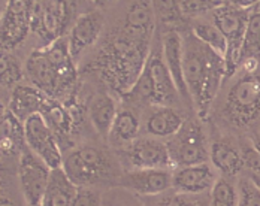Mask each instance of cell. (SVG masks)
I'll use <instances>...</instances> for the list:
<instances>
[{"label":"cell","mask_w":260,"mask_h":206,"mask_svg":"<svg viewBox=\"0 0 260 206\" xmlns=\"http://www.w3.org/2000/svg\"><path fill=\"white\" fill-rule=\"evenodd\" d=\"M254 148H256V151L260 154V136L254 138Z\"/></svg>","instance_id":"8d00e7d4"},{"label":"cell","mask_w":260,"mask_h":206,"mask_svg":"<svg viewBox=\"0 0 260 206\" xmlns=\"http://www.w3.org/2000/svg\"><path fill=\"white\" fill-rule=\"evenodd\" d=\"M26 72L33 87H36L51 99L58 96V74L45 55L44 50L31 52L26 63Z\"/></svg>","instance_id":"9a60e30c"},{"label":"cell","mask_w":260,"mask_h":206,"mask_svg":"<svg viewBox=\"0 0 260 206\" xmlns=\"http://www.w3.org/2000/svg\"><path fill=\"white\" fill-rule=\"evenodd\" d=\"M148 48L121 33L101 55V74L112 88L126 94L136 84L147 64L150 55Z\"/></svg>","instance_id":"7a4b0ae2"},{"label":"cell","mask_w":260,"mask_h":206,"mask_svg":"<svg viewBox=\"0 0 260 206\" xmlns=\"http://www.w3.org/2000/svg\"><path fill=\"white\" fill-rule=\"evenodd\" d=\"M209 158L212 164L226 175H236L245 164L244 155L224 142H215L211 145Z\"/></svg>","instance_id":"cb8c5ba5"},{"label":"cell","mask_w":260,"mask_h":206,"mask_svg":"<svg viewBox=\"0 0 260 206\" xmlns=\"http://www.w3.org/2000/svg\"><path fill=\"white\" fill-rule=\"evenodd\" d=\"M260 63V12H250L248 24L245 30L242 51H241V64L245 69L253 71Z\"/></svg>","instance_id":"603a6c76"},{"label":"cell","mask_w":260,"mask_h":206,"mask_svg":"<svg viewBox=\"0 0 260 206\" xmlns=\"http://www.w3.org/2000/svg\"><path fill=\"white\" fill-rule=\"evenodd\" d=\"M71 8H74V3L44 2V21L39 38H44L48 45L63 38V31L69 23Z\"/></svg>","instance_id":"ac0fdd59"},{"label":"cell","mask_w":260,"mask_h":206,"mask_svg":"<svg viewBox=\"0 0 260 206\" xmlns=\"http://www.w3.org/2000/svg\"><path fill=\"white\" fill-rule=\"evenodd\" d=\"M33 2H8L2 15V27H0V42L3 52L11 51L18 47L27 38L30 27V15H31Z\"/></svg>","instance_id":"ba28073f"},{"label":"cell","mask_w":260,"mask_h":206,"mask_svg":"<svg viewBox=\"0 0 260 206\" xmlns=\"http://www.w3.org/2000/svg\"><path fill=\"white\" fill-rule=\"evenodd\" d=\"M79 187L66 175L63 167L51 170L41 206H74Z\"/></svg>","instance_id":"d6986e66"},{"label":"cell","mask_w":260,"mask_h":206,"mask_svg":"<svg viewBox=\"0 0 260 206\" xmlns=\"http://www.w3.org/2000/svg\"><path fill=\"white\" fill-rule=\"evenodd\" d=\"M0 206H17V205H15V203H14L8 196H5V194H3V196H2V200H0Z\"/></svg>","instance_id":"d590c367"},{"label":"cell","mask_w":260,"mask_h":206,"mask_svg":"<svg viewBox=\"0 0 260 206\" xmlns=\"http://www.w3.org/2000/svg\"><path fill=\"white\" fill-rule=\"evenodd\" d=\"M253 3H224L212 12L214 24L221 30L228 41V52L224 55L226 78H231L241 64V51L245 30L250 18L248 8Z\"/></svg>","instance_id":"3957f363"},{"label":"cell","mask_w":260,"mask_h":206,"mask_svg":"<svg viewBox=\"0 0 260 206\" xmlns=\"http://www.w3.org/2000/svg\"><path fill=\"white\" fill-rule=\"evenodd\" d=\"M253 182L260 188V175H253Z\"/></svg>","instance_id":"74e56055"},{"label":"cell","mask_w":260,"mask_h":206,"mask_svg":"<svg viewBox=\"0 0 260 206\" xmlns=\"http://www.w3.org/2000/svg\"><path fill=\"white\" fill-rule=\"evenodd\" d=\"M238 206H260V188L253 180H241L239 182Z\"/></svg>","instance_id":"d6a6232c"},{"label":"cell","mask_w":260,"mask_h":206,"mask_svg":"<svg viewBox=\"0 0 260 206\" xmlns=\"http://www.w3.org/2000/svg\"><path fill=\"white\" fill-rule=\"evenodd\" d=\"M63 169L71 181L79 187L84 184L96 182L105 177L108 163L102 151L91 147H84L72 151L64 158Z\"/></svg>","instance_id":"52a82bcc"},{"label":"cell","mask_w":260,"mask_h":206,"mask_svg":"<svg viewBox=\"0 0 260 206\" xmlns=\"http://www.w3.org/2000/svg\"><path fill=\"white\" fill-rule=\"evenodd\" d=\"M191 33L207 47H209L214 52L221 55L224 58L228 52V41L221 30L215 26L214 23H205V21H198L191 26Z\"/></svg>","instance_id":"4316f807"},{"label":"cell","mask_w":260,"mask_h":206,"mask_svg":"<svg viewBox=\"0 0 260 206\" xmlns=\"http://www.w3.org/2000/svg\"><path fill=\"white\" fill-rule=\"evenodd\" d=\"M74 206H101V197L90 188H79Z\"/></svg>","instance_id":"e575fe53"},{"label":"cell","mask_w":260,"mask_h":206,"mask_svg":"<svg viewBox=\"0 0 260 206\" xmlns=\"http://www.w3.org/2000/svg\"><path fill=\"white\" fill-rule=\"evenodd\" d=\"M51 169L30 148L23 150L18 163V178L24 199L30 206H41L47 191Z\"/></svg>","instance_id":"5b68a950"},{"label":"cell","mask_w":260,"mask_h":206,"mask_svg":"<svg viewBox=\"0 0 260 206\" xmlns=\"http://www.w3.org/2000/svg\"><path fill=\"white\" fill-rule=\"evenodd\" d=\"M184 127L182 117L172 108L163 106L156 109L145 123V131L154 138H169L178 134Z\"/></svg>","instance_id":"44dd1931"},{"label":"cell","mask_w":260,"mask_h":206,"mask_svg":"<svg viewBox=\"0 0 260 206\" xmlns=\"http://www.w3.org/2000/svg\"><path fill=\"white\" fill-rule=\"evenodd\" d=\"M26 141L24 134V124L8 109L3 114V121H2V148L6 153L20 150V144Z\"/></svg>","instance_id":"83f0119b"},{"label":"cell","mask_w":260,"mask_h":206,"mask_svg":"<svg viewBox=\"0 0 260 206\" xmlns=\"http://www.w3.org/2000/svg\"><path fill=\"white\" fill-rule=\"evenodd\" d=\"M156 26V9L153 2H133L126 12L123 33L138 44L150 47V39Z\"/></svg>","instance_id":"7c38bea8"},{"label":"cell","mask_w":260,"mask_h":206,"mask_svg":"<svg viewBox=\"0 0 260 206\" xmlns=\"http://www.w3.org/2000/svg\"><path fill=\"white\" fill-rule=\"evenodd\" d=\"M168 148L174 166H177L178 169L204 164L209 158V151L207 150L199 129L184 131L174 142H168Z\"/></svg>","instance_id":"8fae6325"},{"label":"cell","mask_w":260,"mask_h":206,"mask_svg":"<svg viewBox=\"0 0 260 206\" xmlns=\"http://www.w3.org/2000/svg\"><path fill=\"white\" fill-rule=\"evenodd\" d=\"M0 77H2V87L3 88H9L12 85H17L23 78V71H21L18 60L8 52H3V55H2Z\"/></svg>","instance_id":"4dcf8cb0"},{"label":"cell","mask_w":260,"mask_h":206,"mask_svg":"<svg viewBox=\"0 0 260 206\" xmlns=\"http://www.w3.org/2000/svg\"><path fill=\"white\" fill-rule=\"evenodd\" d=\"M39 114L44 117V120L47 121L50 129L54 131V134L55 133H60V134L69 133L71 124H72L69 112L63 105H60L55 99L47 97L44 105H42V108H41V111H39Z\"/></svg>","instance_id":"484cf974"},{"label":"cell","mask_w":260,"mask_h":206,"mask_svg":"<svg viewBox=\"0 0 260 206\" xmlns=\"http://www.w3.org/2000/svg\"><path fill=\"white\" fill-rule=\"evenodd\" d=\"M48 96L44 94L41 90L36 87H28V85H17L14 88L12 97L8 109L24 124L28 117L39 114L42 105Z\"/></svg>","instance_id":"ffe728a7"},{"label":"cell","mask_w":260,"mask_h":206,"mask_svg":"<svg viewBox=\"0 0 260 206\" xmlns=\"http://www.w3.org/2000/svg\"><path fill=\"white\" fill-rule=\"evenodd\" d=\"M88 114L90 121L96 131L104 138H109L114 121L118 114L115 100L108 94H99L90 105Z\"/></svg>","instance_id":"7402d4cb"},{"label":"cell","mask_w":260,"mask_h":206,"mask_svg":"<svg viewBox=\"0 0 260 206\" xmlns=\"http://www.w3.org/2000/svg\"><path fill=\"white\" fill-rule=\"evenodd\" d=\"M124 157L135 170L168 169L174 166L168 144L153 138H142L130 142L124 150Z\"/></svg>","instance_id":"9c48e42d"},{"label":"cell","mask_w":260,"mask_h":206,"mask_svg":"<svg viewBox=\"0 0 260 206\" xmlns=\"http://www.w3.org/2000/svg\"><path fill=\"white\" fill-rule=\"evenodd\" d=\"M124 97L135 103L154 105V85H153L151 75H150V71H148L147 64H145L139 79L136 81V84L124 94Z\"/></svg>","instance_id":"f1b7e54d"},{"label":"cell","mask_w":260,"mask_h":206,"mask_svg":"<svg viewBox=\"0 0 260 206\" xmlns=\"http://www.w3.org/2000/svg\"><path fill=\"white\" fill-rule=\"evenodd\" d=\"M147 67L150 71L151 81L154 85V105H169L175 102L177 96L180 94L165 63L163 51L150 52L147 60Z\"/></svg>","instance_id":"2e32d148"},{"label":"cell","mask_w":260,"mask_h":206,"mask_svg":"<svg viewBox=\"0 0 260 206\" xmlns=\"http://www.w3.org/2000/svg\"><path fill=\"white\" fill-rule=\"evenodd\" d=\"M178 9L184 17H198L207 12H214L223 5V2H208V0H185L177 2Z\"/></svg>","instance_id":"1f68e13d"},{"label":"cell","mask_w":260,"mask_h":206,"mask_svg":"<svg viewBox=\"0 0 260 206\" xmlns=\"http://www.w3.org/2000/svg\"><path fill=\"white\" fill-rule=\"evenodd\" d=\"M184 77L193 106L199 117L207 118L212 100L226 78V63L221 55L202 44L193 33L182 39Z\"/></svg>","instance_id":"6da1fadb"},{"label":"cell","mask_w":260,"mask_h":206,"mask_svg":"<svg viewBox=\"0 0 260 206\" xmlns=\"http://www.w3.org/2000/svg\"><path fill=\"white\" fill-rule=\"evenodd\" d=\"M139 133V120L138 117L129 111H118L117 118L114 121V126L111 130L109 139L115 144H127L138 139Z\"/></svg>","instance_id":"d4e9b609"},{"label":"cell","mask_w":260,"mask_h":206,"mask_svg":"<svg viewBox=\"0 0 260 206\" xmlns=\"http://www.w3.org/2000/svg\"><path fill=\"white\" fill-rule=\"evenodd\" d=\"M215 177L208 163L198 164V166H190V167H180L174 172V181L172 187L187 194H194V193H202L208 190L209 187L215 184Z\"/></svg>","instance_id":"e0dca14e"},{"label":"cell","mask_w":260,"mask_h":206,"mask_svg":"<svg viewBox=\"0 0 260 206\" xmlns=\"http://www.w3.org/2000/svg\"><path fill=\"white\" fill-rule=\"evenodd\" d=\"M161 51H163L165 63L174 79L180 97L190 106H193V100L190 97L185 77H184V47H182V38L178 31L171 30L165 33L161 41Z\"/></svg>","instance_id":"4fadbf2b"},{"label":"cell","mask_w":260,"mask_h":206,"mask_svg":"<svg viewBox=\"0 0 260 206\" xmlns=\"http://www.w3.org/2000/svg\"><path fill=\"white\" fill-rule=\"evenodd\" d=\"M105 17L101 11H88L81 14L69 31L68 42L72 60L77 63L81 54L96 44L104 30Z\"/></svg>","instance_id":"30bf717a"},{"label":"cell","mask_w":260,"mask_h":206,"mask_svg":"<svg viewBox=\"0 0 260 206\" xmlns=\"http://www.w3.org/2000/svg\"><path fill=\"white\" fill-rule=\"evenodd\" d=\"M24 134L27 147L39 158H42L51 170L63 167L64 160L57 145L55 134L41 114H35L27 118L24 123Z\"/></svg>","instance_id":"8992f818"},{"label":"cell","mask_w":260,"mask_h":206,"mask_svg":"<svg viewBox=\"0 0 260 206\" xmlns=\"http://www.w3.org/2000/svg\"><path fill=\"white\" fill-rule=\"evenodd\" d=\"M153 3L156 9V17L161 20L163 24L169 26L180 20L181 12L178 9L177 2H153Z\"/></svg>","instance_id":"836d02e7"},{"label":"cell","mask_w":260,"mask_h":206,"mask_svg":"<svg viewBox=\"0 0 260 206\" xmlns=\"http://www.w3.org/2000/svg\"><path fill=\"white\" fill-rule=\"evenodd\" d=\"M239 194L228 180H217L211 191V206H238Z\"/></svg>","instance_id":"f546056e"},{"label":"cell","mask_w":260,"mask_h":206,"mask_svg":"<svg viewBox=\"0 0 260 206\" xmlns=\"http://www.w3.org/2000/svg\"><path fill=\"white\" fill-rule=\"evenodd\" d=\"M172 181L174 174L168 169H142L127 172L121 180V185L139 194L156 196L172 188Z\"/></svg>","instance_id":"5bb4252c"},{"label":"cell","mask_w":260,"mask_h":206,"mask_svg":"<svg viewBox=\"0 0 260 206\" xmlns=\"http://www.w3.org/2000/svg\"><path fill=\"white\" fill-rule=\"evenodd\" d=\"M224 112L228 118L238 126L251 123L260 114L259 78L253 75L241 78L228 94Z\"/></svg>","instance_id":"277c9868"}]
</instances>
